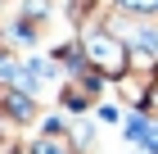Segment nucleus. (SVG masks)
<instances>
[{
  "mask_svg": "<svg viewBox=\"0 0 158 154\" xmlns=\"http://www.w3.org/2000/svg\"><path fill=\"white\" fill-rule=\"evenodd\" d=\"M86 55H90V64H99V68H109V73L122 68V46H118V36H109V32L86 36Z\"/></svg>",
  "mask_w": 158,
  "mask_h": 154,
  "instance_id": "obj_1",
  "label": "nucleus"
},
{
  "mask_svg": "<svg viewBox=\"0 0 158 154\" xmlns=\"http://www.w3.org/2000/svg\"><path fill=\"white\" fill-rule=\"evenodd\" d=\"M127 9H140V14H149V9H158V0H122Z\"/></svg>",
  "mask_w": 158,
  "mask_h": 154,
  "instance_id": "obj_2",
  "label": "nucleus"
},
{
  "mask_svg": "<svg viewBox=\"0 0 158 154\" xmlns=\"http://www.w3.org/2000/svg\"><path fill=\"white\" fill-rule=\"evenodd\" d=\"M36 154H68V150H63L59 141H41V145H36Z\"/></svg>",
  "mask_w": 158,
  "mask_h": 154,
  "instance_id": "obj_3",
  "label": "nucleus"
}]
</instances>
